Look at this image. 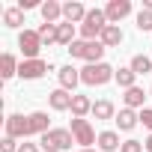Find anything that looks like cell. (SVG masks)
<instances>
[{
    "label": "cell",
    "mask_w": 152,
    "mask_h": 152,
    "mask_svg": "<svg viewBox=\"0 0 152 152\" xmlns=\"http://www.w3.org/2000/svg\"><path fill=\"white\" fill-rule=\"evenodd\" d=\"M122 39H125V36H122V30H119V24H107L99 42H102L104 48H119V45H122Z\"/></svg>",
    "instance_id": "obj_16"
},
{
    "label": "cell",
    "mask_w": 152,
    "mask_h": 152,
    "mask_svg": "<svg viewBox=\"0 0 152 152\" xmlns=\"http://www.w3.org/2000/svg\"><path fill=\"white\" fill-rule=\"evenodd\" d=\"M149 96H152V87H149Z\"/></svg>",
    "instance_id": "obj_35"
},
{
    "label": "cell",
    "mask_w": 152,
    "mask_h": 152,
    "mask_svg": "<svg viewBox=\"0 0 152 152\" xmlns=\"http://www.w3.org/2000/svg\"><path fill=\"white\" fill-rule=\"evenodd\" d=\"M113 81H116L122 90H131V87H137V84H134V81H137V75L131 72V66H119L116 75H113Z\"/></svg>",
    "instance_id": "obj_22"
},
{
    "label": "cell",
    "mask_w": 152,
    "mask_h": 152,
    "mask_svg": "<svg viewBox=\"0 0 152 152\" xmlns=\"http://www.w3.org/2000/svg\"><path fill=\"white\" fill-rule=\"evenodd\" d=\"M39 12H42V18L48 24H60L63 21V3H57V0H45L39 6Z\"/></svg>",
    "instance_id": "obj_15"
},
{
    "label": "cell",
    "mask_w": 152,
    "mask_h": 152,
    "mask_svg": "<svg viewBox=\"0 0 152 152\" xmlns=\"http://www.w3.org/2000/svg\"><path fill=\"white\" fill-rule=\"evenodd\" d=\"M39 36H42V45H54L57 42V24H39Z\"/></svg>",
    "instance_id": "obj_26"
},
{
    "label": "cell",
    "mask_w": 152,
    "mask_h": 152,
    "mask_svg": "<svg viewBox=\"0 0 152 152\" xmlns=\"http://www.w3.org/2000/svg\"><path fill=\"white\" fill-rule=\"evenodd\" d=\"M3 24H6L9 30H18V27L24 24V12H21L18 6H9V9H3Z\"/></svg>",
    "instance_id": "obj_25"
},
{
    "label": "cell",
    "mask_w": 152,
    "mask_h": 152,
    "mask_svg": "<svg viewBox=\"0 0 152 152\" xmlns=\"http://www.w3.org/2000/svg\"><path fill=\"white\" fill-rule=\"evenodd\" d=\"M93 99L90 96H78L75 93V99H72V116L75 119H87V113H93Z\"/></svg>",
    "instance_id": "obj_14"
},
{
    "label": "cell",
    "mask_w": 152,
    "mask_h": 152,
    "mask_svg": "<svg viewBox=\"0 0 152 152\" xmlns=\"http://www.w3.org/2000/svg\"><path fill=\"white\" fill-rule=\"evenodd\" d=\"M81 152H99V149H81Z\"/></svg>",
    "instance_id": "obj_34"
},
{
    "label": "cell",
    "mask_w": 152,
    "mask_h": 152,
    "mask_svg": "<svg viewBox=\"0 0 152 152\" xmlns=\"http://www.w3.org/2000/svg\"><path fill=\"white\" fill-rule=\"evenodd\" d=\"M84 45H87L84 39H75V42H72V45L66 48V51L72 54V60H84Z\"/></svg>",
    "instance_id": "obj_28"
},
{
    "label": "cell",
    "mask_w": 152,
    "mask_h": 152,
    "mask_svg": "<svg viewBox=\"0 0 152 152\" xmlns=\"http://www.w3.org/2000/svg\"><path fill=\"white\" fill-rule=\"evenodd\" d=\"M18 152H42V146H39V143H27V140H24Z\"/></svg>",
    "instance_id": "obj_32"
},
{
    "label": "cell",
    "mask_w": 152,
    "mask_h": 152,
    "mask_svg": "<svg viewBox=\"0 0 152 152\" xmlns=\"http://www.w3.org/2000/svg\"><path fill=\"white\" fill-rule=\"evenodd\" d=\"M75 33H78V30H75V24H69V21H60L57 24V45H72L75 42Z\"/></svg>",
    "instance_id": "obj_23"
},
{
    "label": "cell",
    "mask_w": 152,
    "mask_h": 152,
    "mask_svg": "<svg viewBox=\"0 0 152 152\" xmlns=\"http://www.w3.org/2000/svg\"><path fill=\"white\" fill-rule=\"evenodd\" d=\"M93 116H96V119H116L113 102H110V99H99V102L93 104Z\"/></svg>",
    "instance_id": "obj_21"
},
{
    "label": "cell",
    "mask_w": 152,
    "mask_h": 152,
    "mask_svg": "<svg viewBox=\"0 0 152 152\" xmlns=\"http://www.w3.org/2000/svg\"><path fill=\"white\" fill-rule=\"evenodd\" d=\"M143 146H146V152H152V134H149V137L143 140Z\"/></svg>",
    "instance_id": "obj_33"
},
{
    "label": "cell",
    "mask_w": 152,
    "mask_h": 152,
    "mask_svg": "<svg viewBox=\"0 0 152 152\" xmlns=\"http://www.w3.org/2000/svg\"><path fill=\"white\" fill-rule=\"evenodd\" d=\"M122 102H125V107H131V110H143V102H146V93H143V87H131V90H125V96H122Z\"/></svg>",
    "instance_id": "obj_20"
},
{
    "label": "cell",
    "mask_w": 152,
    "mask_h": 152,
    "mask_svg": "<svg viewBox=\"0 0 152 152\" xmlns=\"http://www.w3.org/2000/svg\"><path fill=\"white\" fill-rule=\"evenodd\" d=\"M72 143H75V137L69 128H51L48 134L39 137L42 152H66V149H72Z\"/></svg>",
    "instance_id": "obj_3"
},
{
    "label": "cell",
    "mask_w": 152,
    "mask_h": 152,
    "mask_svg": "<svg viewBox=\"0 0 152 152\" xmlns=\"http://www.w3.org/2000/svg\"><path fill=\"white\" fill-rule=\"evenodd\" d=\"M57 78H60V87H63V90L75 93V87L81 84V69H75V66H63V69H57Z\"/></svg>",
    "instance_id": "obj_11"
},
{
    "label": "cell",
    "mask_w": 152,
    "mask_h": 152,
    "mask_svg": "<svg viewBox=\"0 0 152 152\" xmlns=\"http://www.w3.org/2000/svg\"><path fill=\"white\" fill-rule=\"evenodd\" d=\"M140 122H143V128H149V134H152V107H143V110H140Z\"/></svg>",
    "instance_id": "obj_31"
},
{
    "label": "cell",
    "mask_w": 152,
    "mask_h": 152,
    "mask_svg": "<svg viewBox=\"0 0 152 152\" xmlns=\"http://www.w3.org/2000/svg\"><path fill=\"white\" fill-rule=\"evenodd\" d=\"M119 152H146V146L140 140H122V149Z\"/></svg>",
    "instance_id": "obj_29"
},
{
    "label": "cell",
    "mask_w": 152,
    "mask_h": 152,
    "mask_svg": "<svg viewBox=\"0 0 152 152\" xmlns=\"http://www.w3.org/2000/svg\"><path fill=\"white\" fill-rule=\"evenodd\" d=\"M87 6L84 3H78V0H69V3H63V21H69V24H84V18H87Z\"/></svg>",
    "instance_id": "obj_9"
},
{
    "label": "cell",
    "mask_w": 152,
    "mask_h": 152,
    "mask_svg": "<svg viewBox=\"0 0 152 152\" xmlns=\"http://www.w3.org/2000/svg\"><path fill=\"white\" fill-rule=\"evenodd\" d=\"M18 48H21L24 60H39V51L45 48L39 30H21V33H18Z\"/></svg>",
    "instance_id": "obj_5"
},
{
    "label": "cell",
    "mask_w": 152,
    "mask_h": 152,
    "mask_svg": "<svg viewBox=\"0 0 152 152\" xmlns=\"http://www.w3.org/2000/svg\"><path fill=\"white\" fill-rule=\"evenodd\" d=\"M27 122H30V137L33 134H48L51 131V119H48V113L45 110H33V113H27Z\"/></svg>",
    "instance_id": "obj_12"
},
{
    "label": "cell",
    "mask_w": 152,
    "mask_h": 152,
    "mask_svg": "<svg viewBox=\"0 0 152 152\" xmlns=\"http://www.w3.org/2000/svg\"><path fill=\"white\" fill-rule=\"evenodd\" d=\"M6 137H15V140L30 137V122H27L24 113H9L6 116Z\"/></svg>",
    "instance_id": "obj_7"
},
{
    "label": "cell",
    "mask_w": 152,
    "mask_h": 152,
    "mask_svg": "<svg viewBox=\"0 0 152 152\" xmlns=\"http://www.w3.org/2000/svg\"><path fill=\"white\" fill-rule=\"evenodd\" d=\"M116 125H119V131H131L137 122H140V113L137 110H131V107H122L119 113H116V119H113Z\"/></svg>",
    "instance_id": "obj_17"
},
{
    "label": "cell",
    "mask_w": 152,
    "mask_h": 152,
    "mask_svg": "<svg viewBox=\"0 0 152 152\" xmlns=\"http://www.w3.org/2000/svg\"><path fill=\"white\" fill-rule=\"evenodd\" d=\"M104 15H107V24H119L125 15H131V0H110L104 6Z\"/></svg>",
    "instance_id": "obj_8"
},
{
    "label": "cell",
    "mask_w": 152,
    "mask_h": 152,
    "mask_svg": "<svg viewBox=\"0 0 152 152\" xmlns=\"http://www.w3.org/2000/svg\"><path fill=\"white\" fill-rule=\"evenodd\" d=\"M18 149H21V143L15 137H3V143H0V152H18Z\"/></svg>",
    "instance_id": "obj_30"
},
{
    "label": "cell",
    "mask_w": 152,
    "mask_h": 152,
    "mask_svg": "<svg viewBox=\"0 0 152 152\" xmlns=\"http://www.w3.org/2000/svg\"><path fill=\"white\" fill-rule=\"evenodd\" d=\"M69 131H72L75 143H81V149H93V143L99 140V134L93 131L90 119H75V116H72V125H69Z\"/></svg>",
    "instance_id": "obj_4"
},
{
    "label": "cell",
    "mask_w": 152,
    "mask_h": 152,
    "mask_svg": "<svg viewBox=\"0 0 152 152\" xmlns=\"http://www.w3.org/2000/svg\"><path fill=\"white\" fill-rule=\"evenodd\" d=\"M72 99H75V93H69V90H63V87H57V90H51L48 93V104H51V110H72Z\"/></svg>",
    "instance_id": "obj_10"
},
{
    "label": "cell",
    "mask_w": 152,
    "mask_h": 152,
    "mask_svg": "<svg viewBox=\"0 0 152 152\" xmlns=\"http://www.w3.org/2000/svg\"><path fill=\"white\" fill-rule=\"evenodd\" d=\"M134 27H137L140 33H152V12H149V9H140V12H137Z\"/></svg>",
    "instance_id": "obj_27"
},
{
    "label": "cell",
    "mask_w": 152,
    "mask_h": 152,
    "mask_svg": "<svg viewBox=\"0 0 152 152\" xmlns=\"http://www.w3.org/2000/svg\"><path fill=\"white\" fill-rule=\"evenodd\" d=\"M99 152H116L122 149V140H119V131H99Z\"/></svg>",
    "instance_id": "obj_13"
},
{
    "label": "cell",
    "mask_w": 152,
    "mask_h": 152,
    "mask_svg": "<svg viewBox=\"0 0 152 152\" xmlns=\"http://www.w3.org/2000/svg\"><path fill=\"white\" fill-rule=\"evenodd\" d=\"M113 75H116L113 66H107V63H93V66H84V69H81V84H87V87H104V84L113 81Z\"/></svg>",
    "instance_id": "obj_2"
},
{
    "label": "cell",
    "mask_w": 152,
    "mask_h": 152,
    "mask_svg": "<svg viewBox=\"0 0 152 152\" xmlns=\"http://www.w3.org/2000/svg\"><path fill=\"white\" fill-rule=\"evenodd\" d=\"M128 66H131V72L137 75V78H140V75H149V72H152V60H149L146 54H134Z\"/></svg>",
    "instance_id": "obj_24"
},
{
    "label": "cell",
    "mask_w": 152,
    "mask_h": 152,
    "mask_svg": "<svg viewBox=\"0 0 152 152\" xmlns=\"http://www.w3.org/2000/svg\"><path fill=\"white\" fill-rule=\"evenodd\" d=\"M18 60H15V54H3V57H0V78H3V81H9V78H15V75H18Z\"/></svg>",
    "instance_id": "obj_18"
},
{
    "label": "cell",
    "mask_w": 152,
    "mask_h": 152,
    "mask_svg": "<svg viewBox=\"0 0 152 152\" xmlns=\"http://www.w3.org/2000/svg\"><path fill=\"white\" fill-rule=\"evenodd\" d=\"M104 51H107V48H104L102 42H87V45H84V60H87V66H93V63H104V60H102Z\"/></svg>",
    "instance_id": "obj_19"
},
{
    "label": "cell",
    "mask_w": 152,
    "mask_h": 152,
    "mask_svg": "<svg viewBox=\"0 0 152 152\" xmlns=\"http://www.w3.org/2000/svg\"><path fill=\"white\" fill-rule=\"evenodd\" d=\"M104 27H107V15H104V9H90L87 18H84V24L78 27V33H81L84 42H99L102 33H104Z\"/></svg>",
    "instance_id": "obj_1"
},
{
    "label": "cell",
    "mask_w": 152,
    "mask_h": 152,
    "mask_svg": "<svg viewBox=\"0 0 152 152\" xmlns=\"http://www.w3.org/2000/svg\"><path fill=\"white\" fill-rule=\"evenodd\" d=\"M48 72H54V66L45 63V60H21L18 78H24V81H39V78H45Z\"/></svg>",
    "instance_id": "obj_6"
}]
</instances>
